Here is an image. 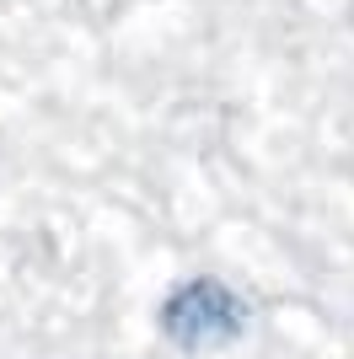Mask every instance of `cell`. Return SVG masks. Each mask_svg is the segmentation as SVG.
<instances>
[{"label": "cell", "instance_id": "6da1fadb", "mask_svg": "<svg viewBox=\"0 0 354 359\" xmlns=\"http://www.w3.org/2000/svg\"><path fill=\"white\" fill-rule=\"evenodd\" d=\"M252 322V306L236 295L225 279L215 273H193L177 279L166 290V300L156 306V327L172 348L183 354H204V348H231L242 344V332Z\"/></svg>", "mask_w": 354, "mask_h": 359}]
</instances>
